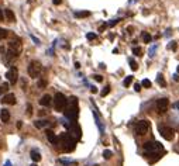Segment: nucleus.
<instances>
[{"label":"nucleus","instance_id":"9d476101","mask_svg":"<svg viewBox=\"0 0 179 166\" xmlns=\"http://www.w3.org/2000/svg\"><path fill=\"white\" fill-rule=\"evenodd\" d=\"M159 134L166 141H171L172 138L175 137V131L172 130L171 127H159Z\"/></svg>","mask_w":179,"mask_h":166},{"label":"nucleus","instance_id":"f8f14e48","mask_svg":"<svg viewBox=\"0 0 179 166\" xmlns=\"http://www.w3.org/2000/svg\"><path fill=\"white\" fill-rule=\"evenodd\" d=\"M1 103H3V104H10V106H13V104H16V96L13 93L4 94L3 99H1Z\"/></svg>","mask_w":179,"mask_h":166},{"label":"nucleus","instance_id":"79ce46f5","mask_svg":"<svg viewBox=\"0 0 179 166\" xmlns=\"http://www.w3.org/2000/svg\"><path fill=\"white\" fill-rule=\"evenodd\" d=\"M4 166H11V162H6V163H4Z\"/></svg>","mask_w":179,"mask_h":166},{"label":"nucleus","instance_id":"aec40b11","mask_svg":"<svg viewBox=\"0 0 179 166\" xmlns=\"http://www.w3.org/2000/svg\"><path fill=\"white\" fill-rule=\"evenodd\" d=\"M9 35V31L4 28H0V41H3V40H6Z\"/></svg>","mask_w":179,"mask_h":166},{"label":"nucleus","instance_id":"37998d69","mask_svg":"<svg viewBox=\"0 0 179 166\" xmlns=\"http://www.w3.org/2000/svg\"><path fill=\"white\" fill-rule=\"evenodd\" d=\"M175 107H176V108H179V101H178V103H175Z\"/></svg>","mask_w":179,"mask_h":166},{"label":"nucleus","instance_id":"0eeeda50","mask_svg":"<svg viewBox=\"0 0 179 166\" xmlns=\"http://www.w3.org/2000/svg\"><path fill=\"white\" fill-rule=\"evenodd\" d=\"M69 135H71L73 139H80V137H82V130H80V127H79V124L76 123H72L69 127Z\"/></svg>","mask_w":179,"mask_h":166},{"label":"nucleus","instance_id":"f257e3e1","mask_svg":"<svg viewBox=\"0 0 179 166\" xmlns=\"http://www.w3.org/2000/svg\"><path fill=\"white\" fill-rule=\"evenodd\" d=\"M64 111H65V117H66L68 120H71L72 123H75V121H76V118H78V114H79L78 97H75V96L69 97L68 104H66V107H65Z\"/></svg>","mask_w":179,"mask_h":166},{"label":"nucleus","instance_id":"f3484780","mask_svg":"<svg viewBox=\"0 0 179 166\" xmlns=\"http://www.w3.org/2000/svg\"><path fill=\"white\" fill-rule=\"evenodd\" d=\"M30 156H31V159H33L34 162H40V160H41V155H40V152L36 151V149H33V151H31Z\"/></svg>","mask_w":179,"mask_h":166},{"label":"nucleus","instance_id":"a19ab883","mask_svg":"<svg viewBox=\"0 0 179 166\" xmlns=\"http://www.w3.org/2000/svg\"><path fill=\"white\" fill-rule=\"evenodd\" d=\"M104 28H106V24H103V25H102L100 28H99V31H103V30H104Z\"/></svg>","mask_w":179,"mask_h":166},{"label":"nucleus","instance_id":"4c0bfd02","mask_svg":"<svg viewBox=\"0 0 179 166\" xmlns=\"http://www.w3.org/2000/svg\"><path fill=\"white\" fill-rule=\"evenodd\" d=\"M173 79L176 80V82L179 80V75H178V73H175V75H173Z\"/></svg>","mask_w":179,"mask_h":166},{"label":"nucleus","instance_id":"f03ea898","mask_svg":"<svg viewBox=\"0 0 179 166\" xmlns=\"http://www.w3.org/2000/svg\"><path fill=\"white\" fill-rule=\"evenodd\" d=\"M58 141H61L62 149H64L65 152H72L76 148V139H73L69 134H62L61 137L58 138Z\"/></svg>","mask_w":179,"mask_h":166},{"label":"nucleus","instance_id":"b1692460","mask_svg":"<svg viewBox=\"0 0 179 166\" xmlns=\"http://www.w3.org/2000/svg\"><path fill=\"white\" fill-rule=\"evenodd\" d=\"M112 155H113V152L109 151V149H106V151L103 152V158H104V159H110V158H112Z\"/></svg>","mask_w":179,"mask_h":166},{"label":"nucleus","instance_id":"7ed1b4c3","mask_svg":"<svg viewBox=\"0 0 179 166\" xmlns=\"http://www.w3.org/2000/svg\"><path fill=\"white\" fill-rule=\"evenodd\" d=\"M164 146L161 142H155V141H148V142H145L144 144V151L147 153V156H150V155H158V152L161 151Z\"/></svg>","mask_w":179,"mask_h":166},{"label":"nucleus","instance_id":"39448f33","mask_svg":"<svg viewBox=\"0 0 179 166\" xmlns=\"http://www.w3.org/2000/svg\"><path fill=\"white\" fill-rule=\"evenodd\" d=\"M66 104H68V99L65 97V94L62 93L55 94V97H54V107H55L57 111H64Z\"/></svg>","mask_w":179,"mask_h":166},{"label":"nucleus","instance_id":"c03bdc74","mask_svg":"<svg viewBox=\"0 0 179 166\" xmlns=\"http://www.w3.org/2000/svg\"><path fill=\"white\" fill-rule=\"evenodd\" d=\"M176 71H178V73H179V65H178V68H176Z\"/></svg>","mask_w":179,"mask_h":166},{"label":"nucleus","instance_id":"e433bc0d","mask_svg":"<svg viewBox=\"0 0 179 166\" xmlns=\"http://www.w3.org/2000/svg\"><path fill=\"white\" fill-rule=\"evenodd\" d=\"M27 108H28V111H27V114H31V113H33V107H31V106H27Z\"/></svg>","mask_w":179,"mask_h":166},{"label":"nucleus","instance_id":"5701e85b","mask_svg":"<svg viewBox=\"0 0 179 166\" xmlns=\"http://www.w3.org/2000/svg\"><path fill=\"white\" fill-rule=\"evenodd\" d=\"M131 82H133V76H127V78L124 79V82H123V85L126 87H129L130 85H131Z\"/></svg>","mask_w":179,"mask_h":166},{"label":"nucleus","instance_id":"f704fd0d","mask_svg":"<svg viewBox=\"0 0 179 166\" xmlns=\"http://www.w3.org/2000/svg\"><path fill=\"white\" fill-rule=\"evenodd\" d=\"M134 89H136V92H140V90H141V85H140V83H136Z\"/></svg>","mask_w":179,"mask_h":166},{"label":"nucleus","instance_id":"a878e982","mask_svg":"<svg viewBox=\"0 0 179 166\" xmlns=\"http://www.w3.org/2000/svg\"><path fill=\"white\" fill-rule=\"evenodd\" d=\"M110 93V86H106L104 87V89H103V90H102V96H103V97H104V96H107V94Z\"/></svg>","mask_w":179,"mask_h":166},{"label":"nucleus","instance_id":"412c9836","mask_svg":"<svg viewBox=\"0 0 179 166\" xmlns=\"http://www.w3.org/2000/svg\"><path fill=\"white\" fill-rule=\"evenodd\" d=\"M157 82H158V83H159V85H161L162 87L166 86V82H165V79H164V76H162V75H158V76H157Z\"/></svg>","mask_w":179,"mask_h":166},{"label":"nucleus","instance_id":"1a4fd4ad","mask_svg":"<svg viewBox=\"0 0 179 166\" xmlns=\"http://www.w3.org/2000/svg\"><path fill=\"white\" fill-rule=\"evenodd\" d=\"M6 78H7V80L11 85H16L17 80H18V69L16 66H11L7 71V73H6Z\"/></svg>","mask_w":179,"mask_h":166},{"label":"nucleus","instance_id":"a18cd8bd","mask_svg":"<svg viewBox=\"0 0 179 166\" xmlns=\"http://www.w3.org/2000/svg\"><path fill=\"white\" fill-rule=\"evenodd\" d=\"M31 166H37V165H36V163H33V165H31Z\"/></svg>","mask_w":179,"mask_h":166},{"label":"nucleus","instance_id":"cd10ccee","mask_svg":"<svg viewBox=\"0 0 179 166\" xmlns=\"http://www.w3.org/2000/svg\"><path fill=\"white\" fill-rule=\"evenodd\" d=\"M6 90H9V83H3V85L0 86V93H4Z\"/></svg>","mask_w":179,"mask_h":166},{"label":"nucleus","instance_id":"393cba45","mask_svg":"<svg viewBox=\"0 0 179 166\" xmlns=\"http://www.w3.org/2000/svg\"><path fill=\"white\" fill-rule=\"evenodd\" d=\"M133 54H134L136 57H141V48H137V47H134V48H133Z\"/></svg>","mask_w":179,"mask_h":166},{"label":"nucleus","instance_id":"9b49d317","mask_svg":"<svg viewBox=\"0 0 179 166\" xmlns=\"http://www.w3.org/2000/svg\"><path fill=\"white\" fill-rule=\"evenodd\" d=\"M168 107H169V100H168L166 97H161V99H158V101H157V110H158V113L164 114L165 111L168 110Z\"/></svg>","mask_w":179,"mask_h":166},{"label":"nucleus","instance_id":"20e7f679","mask_svg":"<svg viewBox=\"0 0 179 166\" xmlns=\"http://www.w3.org/2000/svg\"><path fill=\"white\" fill-rule=\"evenodd\" d=\"M41 64L38 61H31L28 64V68H27V72H28V76L33 78V79H37L40 75H41Z\"/></svg>","mask_w":179,"mask_h":166},{"label":"nucleus","instance_id":"7c9ffc66","mask_svg":"<svg viewBox=\"0 0 179 166\" xmlns=\"http://www.w3.org/2000/svg\"><path fill=\"white\" fill-rule=\"evenodd\" d=\"M93 79L96 80V82H99V83H100V82H103V78H102L100 75H93Z\"/></svg>","mask_w":179,"mask_h":166},{"label":"nucleus","instance_id":"72a5a7b5","mask_svg":"<svg viewBox=\"0 0 179 166\" xmlns=\"http://www.w3.org/2000/svg\"><path fill=\"white\" fill-rule=\"evenodd\" d=\"M168 48H169V49H176V42H173V41H172V44L168 45Z\"/></svg>","mask_w":179,"mask_h":166},{"label":"nucleus","instance_id":"ddd939ff","mask_svg":"<svg viewBox=\"0 0 179 166\" xmlns=\"http://www.w3.org/2000/svg\"><path fill=\"white\" fill-rule=\"evenodd\" d=\"M45 135H47L48 141H50L52 145H58V142H59V141H58V137L54 134V131L52 130H47L45 131Z\"/></svg>","mask_w":179,"mask_h":166},{"label":"nucleus","instance_id":"c85d7f7f","mask_svg":"<svg viewBox=\"0 0 179 166\" xmlns=\"http://www.w3.org/2000/svg\"><path fill=\"white\" fill-rule=\"evenodd\" d=\"M130 66H131V69L133 71H137V64H136V61L133 58H130Z\"/></svg>","mask_w":179,"mask_h":166},{"label":"nucleus","instance_id":"bb28decb","mask_svg":"<svg viewBox=\"0 0 179 166\" xmlns=\"http://www.w3.org/2000/svg\"><path fill=\"white\" fill-rule=\"evenodd\" d=\"M141 86H144V87H148V89H150L151 87V82L148 79H144L143 82H141Z\"/></svg>","mask_w":179,"mask_h":166},{"label":"nucleus","instance_id":"a211bd4d","mask_svg":"<svg viewBox=\"0 0 179 166\" xmlns=\"http://www.w3.org/2000/svg\"><path fill=\"white\" fill-rule=\"evenodd\" d=\"M37 128H44V127H47L48 125V121H45V120H37L36 123H34Z\"/></svg>","mask_w":179,"mask_h":166},{"label":"nucleus","instance_id":"4468645a","mask_svg":"<svg viewBox=\"0 0 179 166\" xmlns=\"http://www.w3.org/2000/svg\"><path fill=\"white\" fill-rule=\"evenodd\" d=\"M51 101H52V97H51L50 94H44L43 97L40 99V104L44 106V107H48L51 104Z\"/></svg>","mask_w":179,"mask_h":166},{"label":"nucleus","instance_id":"2eb2a0df","mask_svg":"<svg viewBox=\"0 0 179 166\" xmlns=\"http://www.w3.org/2000/svg\"><path fill=\"white\" fill-rule=\"evenodd\" d=\"M0 118H1L3 123H9V120H10V111H9L7 108H1V111H0Z\"/></svg>","mask_w":179,"mask_h":166},{"label":"nucleus","instance_id":"dca6fc26","mask_svg":"<svg viewBox=\"0 0 179 166\" xmlns=\"http://www.w3.org/2000/svg\"><path fill=\"white\" fill-rule=\"evenodd\" d=\"M4 17L7 18L9 21H11V23L16 21V16H14V13H13V10H10V8H6V11H4Z\"/></svg>","mask_w":179,"mask_h":166},{"label":"nucleus","instance_id":"423d86ee","mask_svg":"<svg viewBox=\"0 0 179 166\" xmlns=\"http://www.w3.org/2000/svg\"><path fill=\"white\" fill-rule=\"evenodd\" d=\"M20 52H21V41H20L18 38H16V40H13V41L9 42V54H10L13 58L18 57Z\"/></svg>","mask_w":179,"mask_h":166},{"label":"nucleus","instance_id":"49530a36","mask_svg":"<svg viewBox=\"0 0 179 166\" xmlns=\"http://www.w3.org/2000/svg\"><path fill=\"white\" fill-rule=\"evenodd\" d=\"M0 148H1V144H0Z\"/></svg>","mask_w":179,"mask_h":166},{"label":"nucleus","instance_id":"c756f323","mask_svg":"<svg viewBox=\"0 0 179 166\" xmlns=\"http://www.w3.org/2000/svg\"><path fill=\"white\" fill-rule=\"evenodd\" d=\"M86 38L90 40V41H92V40H96V34H93V32H87V34H86Z\"/></svg>","mask_w":179,"mask_h":166},{"label":"nucleus","instance_id":"2f4dec72","mask_svg":"<svg viewBox=\"0 0 179 166\" xmlns=\"http://www.w3.org/2000/svg\"><path fill=\"white\" fill-rule=\"evenodd\" d=\"M119 21H120V18H114L113 21H110V23H109V25H110V27H113V25H116V24H117Z\"/></svg>","mask_w":179,"mask_h":166},{"label":"nucleus","instance_id":"4be33fe9","mask_svg":"<svg viewBox=\"0 0 179 166\" xmlns=\"http://www.w3.org/2000/svg\"><path fill=\"white\" fill-rule=\"evenodd\" d=\"M143 40H144V42L150 44L151 41H152V37H151L148 32H143Z\"/></svg>","mask_w":179,"mask_h":166},{"label":"nucleus","instance_id":"58836bf2","mask_svg":"<svg viewBox=\"0 0 179 166\" xmlns=\"http://www.w3.org/2000/svg\"><path fill=\"white\" fill-rule=\"evenodd\" d=\"M52 1H54V4H61L62 0H52Z\"/></svg>","mask_w":179,"mask_h":166},{"label":"nucleus","instance_id":"6e6552de","mask_svg":"<svg viewBox=\"0 0 179 166\" xmlns=\"http://www.w3.org/2000/svg\"><path fill=\"white\" fill-rule=\"evenodd\" d=\"M150 130V123L147 121V120H141V121H138L136 125V132L138 135H144V134H147Z\"/></svg>","mask_w":179,"mask_h":166},{"label":"nucleus","instance_id":"473e14b6","mask_svg":"<svg viewBox=\"0 0 179 166\" xmlns=\"http://www.w3.org/2000/svg\"><path fill=\"white\" fill-rule=\"evenodd\" d=\"M38 86H40L41 89H43V87L47 86V82H45V80H40V82H38Z\"/></svg>","mask_w":179,"mask_h":166},{"label":"nucleus","instance_id":"6ab92c4d","mask_svg":"<svg viewBox=\"0 0 179 166\" xmlns=\"http://www.w3.org/2000/svg\"><path fill=\"white\" fill-rule=\"evenodd\" d=\"M89 16H90V11H76L75 13V17H78V18H85Z\"/></svg>","mask_w":179,"mask_h":166},{"label":"nucleus","instance_id":"c9c22d12","mask_svg":"<svg viewBox=\"0 0 179 166\" xmlns=\"http://www.w3.org/2000/svg\"><path fill=\"white\" fill-rule=\"evenodd\" d=\"M90 92H92V93H97V89H96V87H94V86H92V87H90Z\"/></svg>","mask_w":179,"mask_h":166},{"label":"nucleus","instance_id":"ea45409f","mask_svg":"<svg viewBox=\"0 0 179 166\" xmlns=\"http://www.w3.org/2000/svg\"><path fill=\"white\" fill-rule=\"evenodd\" d=\"M3 18H4V14H3V11H1V10H0V21H1V20H3Z\"/></svg>","mask_w":179,"mask_h":166}]
</instances>
